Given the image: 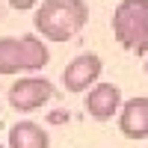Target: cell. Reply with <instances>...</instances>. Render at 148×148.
Instances as JSON below:
<instances>
[{
	"label": "cell",
	"instance_id": "cell-1",
	"mask_svg": "<svg viewBox=\"0 0 148 148\" xmlns=\"http://www.w3.org/2000/svg\"><path fill=\"white\" fill-rule=\"evenodd\" d=\"M89 21V6L83 0H42L36 9L33 24L45 39L51 42H68L74 39Z\"/></svg>",
	"mask_w": 148,
	"mask_h": 148
},
{
	"label": "cell",
	"instance_id": "cell-2",
	"mask_svg": "<svg viewBox=\"0 0 148 148\" xmlns=\"http://www.w3.org/2000/svg\"><path fill=\"white\" fill-rule=\"evenodd\" d=\"M51 51L36 36H6L0 39V74H18V71H36L45 68Z\"/></svg>",
	"mask_w": 148,
	"mask_h": 148
},
{
	"label": "cell",
	"instance_id": "cell-3",
	"mask_svg": "<svg viewBox=\"0 0 148 148\" xmlns=\"http://www.w3.org/2000/svg\"><path fill=\"white\" fill-rule=\"evenodd\" d=\"M113 36L119 45L142 53L148 47V0H121L113 12Z\"/></svg>",
	"mask_w": 148,
	"mask_h": 148
},
{
	"label": "cell",
	"instance_id": "cell-4",
	"mask_svg": "<svg viewBox=\"0 0 148 148\" xmlns=\"http://www.w3.org/2000/svg\"><path fill=\"white\" fill-rule=\"evenodd\" d=\"M53 95H56L53 83L45 77H24L9 86V104L15 110H21V113H33V110L45 107Z\"/></svg>",
	"mask_w": 148,
	"mask_h": 148
},
{
	"label": "cell",
	"instance_id": "cell-5",
	"mask_svg": "<svg viewBox=\"0 0 148 148\" xmlns=\"http://www.w3.org/2000/svg\"><path fill=\"white\" fill-rule=\"evenodd\" d=\"M101 56L98 53H80V56H74L71 62L65 65L62 71V83H65V89L68 92H83V89H89V86L101 77Z\"/></svg>",
	"mask_w": 148,
	"mask_h": 148
},
{
	"label": "cell",
	"instance_id": "cell-6",
	"mask_svg": "<svg viewBox=\"0 0 148 148\" xmlns=\"http://www.w3.org/2000/svg\"><path fill=\"white\" fill-rule=\"evenodd\" d=\"M116 110H121V89L113 83H101V86H92L89 95H86V113L98 121H107L113 119Z\"/></svg>",
	"mask_w": 148,
	"mask_h": 148
},
{
	"label": "cell",
	"instance_id": "cell-7",
	"mask_svg": "<svg viewBox=\"0 0 148 148\" xmlns=\"http://www.w3.org/2000/svg\"><path fill=\"white\" fill-rule=\"evenodd\" d=\"M119 127L127 139H145L148 136V98H130L121 104Z\"/></svg>",
	"mask_w": 148,
	"mask_h": 148
},
{
	"label": "cell",
	"instance_id": "cell-8",
	"mask_svg": "<svg viewBox=\"0 0 148 148\" xmlns=\"http://www.w3.org/2000/svg\"><path fill=\"white\" fill-rule=\"evenodd\" d=\"M9 148H51V136L36 121H18L9 130Z\"/></svg>",
	"mask_w": 148,
	"mask_h": 148
},
{
	"label": "cell",
	"instance_id": "cell-9",
	"mask_svg": "<svg viewBox=\"0 0 148 148\" xmlns=\"http://www.w3.org/2000/svg\"><path fill=\"white\" fill-rule=\"evenodd\" d=\"M6 3H9L12 9H21V12H24V9H33L39 0H6Z\"/></svg>",
	"mask_w": 148,
	"mask_h": 148
},
{
	"label": "cell",
	"instance_id": "cell-10",
	"mask_svg": "<svg viewBox=\"0 0 148 148\" xmlns=\"http://www.w3.org/2000/svg\"><path fill=\"white\" fill-rule=\"evenodd\" d=\"M145 74H148V62H145Z\"/></svg>",
	"mask_w": 148,
	"mask_h": 148
}]
</instances>
